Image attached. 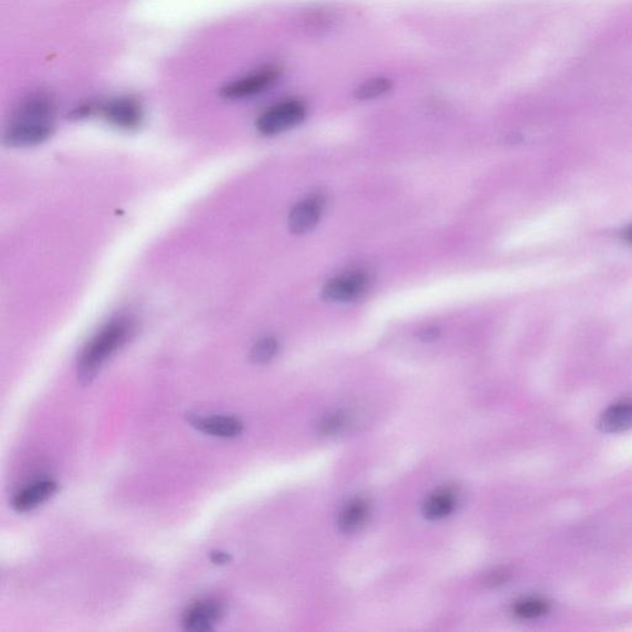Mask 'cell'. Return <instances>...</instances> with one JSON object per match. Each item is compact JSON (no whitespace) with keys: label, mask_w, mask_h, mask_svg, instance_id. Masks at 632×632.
Masks as SVG:
<instances>
[{"label":"cell","mask_w":632,"mask_h":632,"mask_svg":"<svg viewBox=\"0 0 632 632\" xmlns=\"http://www.w3.org/2000/svg\"><path fill=\"white\" fill-rule=\"evenodd\" d=\"M547 611L548 604L545 600L537 599V597L521 600L514 607V613L517 617H523V619H534V617H542Z\"/></svg>","instance_id":"obj_17"},{"label":"cell","mask_w":632,"mask_h":632,"mask_svg":"<svg viewBox=\"0 0 632 632\" xmlns=\"http://www.w3.org/2000/svg\"><path fill=\"white\" fill-rule=\"evenodd\" d=\"M226 617V607L217 599H202L191 604L182 615V627L189 632H206Z\"/></svg>","instance_id":"obj_5"},{"label":"cell","mask_w":632,"mask_h":632,"mask_svg":"<svg viewBox=\"0 0 632 632\" xmlns=\"http://www.w3.org/2000/svg\"><path fill=\"white\" fill-rule=\"evenodd\" d=\"M134 321L127 316H117L108 321L83 348L77 364L78 382L91 385L105 362L119 351L133 336Z\"/></svg>","instance_id":"obj_2"},{"label":"cell","mask_w":632,"mask_h":632,"mask_svg":"<svg viewBox=\"0 0 632 632\" xmlns=\"http://www.w3.org/2000/svg\"><path fill=\"white\" fill-rule=\"evenodd\" d=\"M279 345L275 337H265L252 347L250 358L254 364L266 365L278 354Z\"/></svg>","instance_id":"obj_16"},{"label":"cell","mask_w":632,"mask_h":632,"mask_svg":"<svg viewBox=\"0 0 632 632\" xmlns=\"http://www.w3.org/2000/svg\"><path fill=\"white\" fill-rule=\"evenodd\" d=\"M54 105L43 95L24 100L6 126L3 141L10 147H29L50 139L55 131Z\"/></svg>","instance_id":"obj_1"},{"label":"cell","mask_w":632,"mask_h":632,"mask_svg":"<svg viewBox=\"0 0 632 632\" xmlns=\"http://www.w3.org/2000/svg\"><path fill=\"white\" fill-rule=\"evenodd\" d=\"M369 513H371V509H369L367 500H352L341 510L338 527L344 533H355L367 523Z\"/></svg>","instance_id":"obj_12"},{"label":"cell","mask_w":632,"mask_h":632,"mask_svg":"<svg viewBox=\"0 0 632 632\" xmlns=\"http://www.w3.org/2000/svg\"><path fill=\"white\" fill-rule=\"evenodd\" d=\"M440 336V330L436 327H427V329L421 330L419 333V338L423 341H434Z\"/></svg>","instance_id":"obj_20"},{"label":"cell","mask_w":632,"mask_h":632,"mask_svg":"<svg viewBox=\"0 0 632 632\" xmlns=\"http://www.w3.org/2000/svg\"><path fill=\"white\" fill-rule=\"evenodd\" d=\"M57 489V483L50 481V479L33 483L14 497L12 504L14 510L18 511V513H27V511L36 509L41 504L53 498Z\"/></svg>","instance_id":"obj_9"},{"label":"cell","mask_w":632,"mask_h":632,"mask_svg":"<svg viewBox=\"0 0 632 632\" xmlns=\"http://www.w3.org/2000/svg\"><path fill=\"white\" fill-rule=\"evenodd\" d=\"M188 423L200 433L221 438L237 437L244 431V423L235 416H200L189 414Z\"/></svg>","instance_id":"obj_8"},{"label":"cell","mask_w":632,"mask_h":632,"mask_svg":"<svg viewBox=\"0 0 632 632\" xmlns=\"http://www.w3.org/2000/svg\"><path fill=\"white\" fill-rule=\"evenodd\" d=\"M348 426V416L343 412H337L329 414L321 417L319 423H317V433L323 435V436H337V435L343 434Z\"/></svg>","instance_id":"obj_15"},{"label":"cell","mask_w":632,"mask_h":632,"mask_svg":"<svg viewBox=\"0 0 632 632\" xmlns=\"http://www.w3.org/2000/svg\"><path fill=\"white\" fill-rule=\"evenodd\" d=\"M279 70L275 65H266L260 70L251 72L244 77L235 79L221 88V96L226 99L238 100L250 98L265 92L277 81Z\"/></svg>","instance_id":"obj_4"},{"label":"cell","mask_w":632,"mask_h":632,"mask_svg":"<svg viewBox=\"0 0 632 632\" xmlns=\"http://www.w3.org/2000/svg\"><path fill=\"white\" fill-rule=\"evenodd\" d=\"M231 556L227 554V552L224 551H212L210 552V561L214 563V565L217 566H226L227 563L231 562Z\"/></svg>","instance_id":"obj_19"},{"label":"cell","mask_w":632,"mask_h":632,"mask_svg":"<svg viewBox=\"0 0 632 632\" xmlns=\"http://www.w3.org/2000/svg\"><path fill=\"white\" fill-rule=\"evenodd\" d=\"M599 426L606 433L632 429V400L614 404L607 409L600 417Z\"/></svg>","instance_id":"obj_11"},{"label":"cell","mask_w":632,"mask_h":632,"mask_svg":"<svg viewBox=\"0 0 632 632\" xmlns=\"http://www.w3.org/2000/svg\"><path fill=\"white\" fill-rule=\"evenodd\" d=\"M456 507L455 494L448 489H441L431 494L423 507L424 517L429 520L444 519L452 514Z\"/></svg>","instance_id":"obj_13"},{"label":"cell","mask_w":632,"mask_h":632,"mask_svg":"<svg viewBox=\"0 0 632 632\" xmlns=\"http://www.w3.org/2000/svg\"><path fill=\"white\" fill-rule=\"evenodd\" d=\"M625 238H627L628 243L632 244V226L625 233Z\"/></svg>","instance_id":"obj_21"},{"label":"cell","mask_w":632,"mask_h":632,"mask_svg":"<svg viewBox=\"0 0 632 632\" xmlns=\"http://www.w3.org/2000/svg\"><path fill=\"white\" fill-rule=\"evenodd\" d=\"M392 88V82L388 78L377 77L368 79L356 89L355 96L358 100H371L385 95Z\"/></svg>","instance_id":"obj_14"},{"label":"cell","mask_w":632,"mask_h":632,"mask_svg":"<svg viewBox=\"0 0 632 632\" xmlns=\"http://www.w3.org/2000/svg\"><path fill=\"white\" fill-rule=\"evenodd\" d=\"M306 109L299 100H285L269 106L258 116L256 127L266 136L286 133L306 119Z\"/></svg>","instance_id":"obj_3"},{"label":"cell","mask_w":632,"mask_h":632,"mask_svg":"<svg viewBox=\"0 0 632 632\" xmlns=\"http://www.w3.org/2000/svg\"><path fill=\"white\" fill-rule=\"evenodd\" d=\"M321 200L313 196L296 204L289 214V229L293 234L303 235L312 231L319 223Z\"/></svg>","instance_id":"obj_10"},{"label":"cell","mask_w":632,"mask_h":632,"mask_svg":"<svg viewBox=\"0 0 632 632\" xmlns=\"http://www.w3.org/2000/svg\"><path fill=\"white\" fill-rule=\"evenodd\" d=\"M369 286V277L364 272L348 273L331 279L321 290V296L330 303H346L364 296Z\"/></svg>","instance_id":"obj_7"},{"label":"cell","mask_w":632,"mask_h":632,"mask_svg":"<svg viewBox=\"0 0 632 632\" xmlns=\"http://www.w3.org/2000/svg\"><path fill=\"white\" fill-rule=\"evenodd\" d=\"M99 113L106 122L119 129H136L144 119L143 108L136 100L129 96L108 100L99 106Z\"/></svg>","instance_id":"obj_6"},{"label":"cell","mask_w":632,"mask_h":632,"mask_svg":"<svg viewBox=\"0 0 632 632\" xmlns=\"http://www.w3.org/2000/svg\"><path fill=\"white\" fill-rule=\"evenodd\" d=\"M507 578H509V573L503 571V569H497L486 577L485 583L488 587H497L506 583Z\"/></svg>","instance_id":"obj_18"}]
</instances>
